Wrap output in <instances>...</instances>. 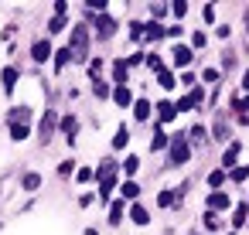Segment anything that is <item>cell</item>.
<instances>
[{"label": "cell", "mask_w": 249, "mask_h": 235, "mask_svg": "<svg viewBox=\"0 0 249 235\" xmlns=\"http://www.w3.org/2000/svg\"><path fill=\"white\" fill-rule=\"evenodd\" d=\"M69 51H72L75 62H86V55H89V28H86V24H75V28H72V45H69Z\"/></svg>", "instance_id": "6da1fadb"}, {"label": "cell", "mask_w": 249, "mask_h": 235, "mask_svg": "<svg viewBox=\"0 0 249 235\" xmlns=\"http://www.w3.org/2000/svg\"><path fill=\"white\" fill-rule=\"evenodd\" d=\"M113 184H116V164L103 160V170H99V201H106V194L113 191Z\"/></svg>", "instance_id": "7a4b0ae2"}, {"label": "cell", "mask_w": 249, "mask_h": 235, "mask_svg": "<svg viewBox=\"0 0 249 235\" xmlns=\"http://www.w3.org/2000/svg\"><path fill=\"white\" fill-rule=\"evenodd\" d=\"M55 126H58V113H45L41 116V123H38V136H41V143H52V133H55Z\"/></svg>", "instance_id": "3957f363"}, {"label": "cell", "mask_w": 249, "mask_h": 235, "mask_svg": "<svg viewBox=\"0 0 249 235\" xmlns=\"http://www.w3.org/2000/svg\"><path fill=\"white\" fill-rule=\"evenodd\" d=\"M191 157V147L184 143V136H174L171 140V164H184Z\"/></svg>", "instance_id": "277c9868"}, {"label": "cell", "mask_w": 249, "mask_h": 235, "mask_svg": "<svg viewBox=\"0 0 249 235\" xmlns=\"http://www.w3.org/2000/svg\"><path fill=\"white\" fill-rule=\"evenodd\" d=\"M96 31H99V38H113L116 34V21L109 14H96Z\"/></svg>", "instance_id": "5b68a950"}, {"label": "cell", "mask_w": 249, "mask_h": 235, "mask_svg": "<svg viewBox=\"0 0 249 235\" xmlns=\"http://www.w3.org/2000/svg\"><path fill=\"white\" fill-rule=\"evenodd\" d=\"M31 58H35V62H48V58H52V41H48V38L35 41V45H31Z\"/></svg>", "instance_id": "8992f818"}, {"label": "cell", "mask_w": 249, "mask_h": 235, "mask_svg": "<svg viewBox=\"0 0 249 235\" xmlns=\"http://www.w3.org/2000/svg\"><path fill=\"white\" fill-rule=\"evenodd\" d=\"M174 116H178V106H174V102H167V99L157 102V119H160V123H171Z\"/></svg>", "instance_id": "52a82bcc"}, {"label": "cell", "mask_w": 249, "mask_h": 235, "mask_svg": "<svg viewBox=\"0 0 249 235\" xmlns=\"http://www.w3.org/2000/svg\"><path fill=\"white\" fill-rule=\"evenodd\" d=\"M174 65H178V68H188V65H191V48H188V45H178V48H174Z\"/></svg>", "instance_id": "ba28073f"}, {"label": "cell", "mask_w": 249, "mask_h": 235, "mask_svg": "<svg viewBox=\"0 0 249 235\" xmlns=\"http://www.w3.org/2000/svg\"><path fill=\"white\" fill-rule=\"evenodd\" d=\"M113 102H116V106H130V102H133V92H130L126 85H116V89H113Z\"/></svg>", "instance_id": "9c48e42d"}, {"label": "cell", "mask_w": 249, "mask_h": 235, "mask_svg": "<svg viewBox=\"0 0 249 235\" xmlns=\"http://www.w3.org/2000/svg\"><path fill=\"white\" fill-rule=\"evenodd\" d=\"M208 208H212V211H222V208H229V194H222V191H212V194H208Z\"/></svg>", "instance_id": "30bf717a"}, {"label": "cell", "mask_w": 249, "mask_h": 235, "mask_svg": "<svg viewBox=\"0 0 249 235\" xmlns=\"http://www.w3.org/2000/svg\"><path fill=\"white\" fill-rule=\"evenodd\" d=\"M0 79H4V92H14V85H18V68H14V65H7Z\"/></svg>", "instance_id": "8fae6325"}, {"label": "cell", "mask_w": 249, "mask_h": 235, "mask_svg": "<svg viewBox=\"0 0 249 235\" xmlns=\"http://www.w3.org/2000/svg\"><path fill=\"white\" fill-rule=\"evenodd\" d=\"M133 116H137L140 123H147V119H150V102H147V99H137V102H133Z\"/></svg>", "instance_id": "7c38bea8"}, {"label": "cell", "mask_w": 249, "mask_h": 235, "mask_svg": "<svg viewBox=\"0 0 249 235\" xmlns=\"http://www.w3.org/2000/svg\"><path fill=\"white\" fill-rule=\"evenodd\" d=\"M130 221H133V225H147V221H150L147 208H143V204H133V208H130Z\"/></svg>", "instance_id": "4fadbf2b"}, {"label": "cell", "mask_w": 249, "mask_h": 235, "mask_svg": "<svg viewBox=\"0 0 249 235\" xmlns=\"http://www.w3.org/2000/svg\"><path fill=\"white\" fill-rule=\"evenodd\" d=\"M143 38H150V41H160V38H167V31H164V28L154 21V24H147V28H143Z\"/></svg>", "instance_id": "5bb4252c"}, {"label": "cell", "mask_w": 249, "mask_h": 235, "mask_svg": "<svg viewBox=\"0 0 249 235\" xmlns=\"http://www.w3.org/2000/svg\"><path fill=\"white\" fill-rule=\"evenodd\" d=\"M126 75H130V65H126V62H116V65H113V79H116V85H126Z\"/></svg>", "instance_id": "9a60e30c"}, {"label": "cell", "mask_w": 249, "mask_h": 235, "mask_svg": "<svg viewBox=\"0 0 249 235\" xmlns=\"http://www.w3.org/2000/svg\"><path fill=\"white\" fill-rule=\"evenodd\" d=\"M126 143H130V130H126V126H120V130H116V136H113V147H116V150H126Z\"/></svg>", "instance_id": "2e32d148"}, {"label": "cell", "mask_w": 249, "mask_h": 235, "mask_svg": "<svg viewBox=\"0 0 249 235\" xmlns=\"http://www.w3.org/2000/svg\"><path fill=\"white\" fill-rule=\"evenodd\" d=\"M235 160H239V143L225 147V153H222V164H225V167H235Z\"/></svg>", "instance_id": "e0dca14e"}, {"label": "cell", "mask_w": 249, "mask_h": 235, "mask_svg": "<svg viewBox=\"0 0 249 235\" xmlns=\"http://www.w3.org/2000/svg\"><path fill=\"white\" fill-rule=\"evenodd\" d=\"M123 208H126V201L120 198V201L109 208V225H120V221H123Z\"/></svg>", "instance_id": "ac0fdd59"}, {"label": "cell", "mask_w": 249, "mask_h": 235, "mask_svg": "<svg viewBox=\"0 0 249 235\" xmlns=\"http://www.w3.org/2000/svg\"><path fill=\"white\" fill-rule=\"evenodd\" d=\"M28 119H31V109H28V106L11 109V123H28Z\"/></svg>", "instance_id": "d6986e66"}, {"label": "cell", "mask_w": 249, "mask_h": 235, "mask_svg": "<svg viewBox=\"0 0 249 235\" xmlns=\"http://www.w3.org/2000/svg\"><path fill=\"white\" fill-rule=\"evenodd\" d=\"M75 130H79V123H75V116H65V119H62V133H65V136L72 140V136H75Z\"/></svg>", "instance_id": "ffe728a7"}, {"label": "cell", "mask_w": 249, "mask_h": 235, "mask_svg": "<svg viewBox=\"0 0 249 235\" xmlns=\"http://www.w3.org/2000/svg\"><path fill=\"white\" fill-rule=\"evenodd\" d=\"M52 58H55V65H58V68H65V65L72 62V51H69V48H62V51H55Z\"/></svg>", "instance_id": "44dd1931"}, {"label": "cell", "mask_w": 249, "mask_h": 235, "mask_svg": "<svg viewBox=\"0 0 249 235\" xmlns=\"http://www.w3.org/2000/svg\"><path fill=\"white\" fill-rule=\"evenodd\" d=\"M11 136L14 140H28V123H11Z\"/></svg>", "instance_id": "7402d4cb"}, {"label": "cell", "mask_w": 249, "mask_h": 235, "mask_svg": "<svg viewBox=\"0 0 249 235\" xmlns=\"http://www.w3.org/2000/svg\"><path fill=\"white\" fill-rule=\"evenodd\" d=\"M157 82H160V89H174V75H171V72H164V68L157 72Z\"/></svg>", "instance_id": "603a6c76"}, {"label": "cell", "mask_w": 249, "mask_h": 235, "mask_svg": "<svg viewBox=\"0 0 249 235\" xmlns=\"http://www.w3.org/2000/svg\"><path fill=\"white\" fill-rule=\"evenodd\" d=\"M164 147H171V140H167L164 133H154V140H150V150H164Z\"/></svg>", "instance_id": "cb8c5ba5"}, {"label": "cell", "mask_w": 249, "mask_h": 235, "mask_svg": "<svg viewBox=\"0 0 249 235\" xmlns=\"http://www.w3.org/2000/svg\"><path fill=\"white\" fill-rule=\"evenodd\" d=\"M28 191H35V187H41V174H24V181H21Z\"/></svg>", "instance_id": "d4e9b609"}, {"label": "cell", "mask_w": 249, "mask_h": 235, "mask_svg": "<svg viewBox=\"0 0 249 235\" xmlns=\"http://www.w3.org/2000/svg\"><path fill=\"white\" fill-rule=\"evenodd\" d=\"M171 11H174V17H184L188 14V0H174V4H167Z\"/></svg>", "instance_id": "484cf974"}, {"label": "cell", "mask_w": 249, "mask_h": 235, "mask_svg": "<svg viewBox=\"0 0 249 235\" xmlns=\"http://www.w3.org/2000/svg\"><path fill=\"white\" fill-rule=\"evenodd\" d=\"M137 167H140V160H137V157L130 153V157H126V164H123V170H126V177H133V174H137Z\"/></svg>", "instance_id": "4316f807"}, {"label": "cell", "mask_w": 249, "mask_h": 235, "mask_svg": "<svg viewBox=\"0 0 249 235\" xmlns=\"http://www.w3.org/2000/svg\"><path fill=\"white\" fill-rule=\"evenodd\" d=\"M137 194H140V187H137L133 181H123V201H126V198H137Z\"/></svg>", "instance_id": "83f0119b"}, {"label": "cell", "mask_w": 249, "mask_h": 235, "mask_svg": "<svg viewBox=\"0 0 249 235\" xmlns=\"http://www.w3.org/2000/svg\"><path fill=\"white\" fill-rule=\"evenodd\" d=\"M174 201H178V198H174V191H160V198H157V204H160V208H171Z\"/></svg>", "instance_id": "f1b7e54d"}, {"label": "cell", "mask_w": 249, "mask_h": 235, "mask_svg": "<svg viewBox=\"0 0 249 235\" xmlns=\"http://www.w3.org/2000/svg\"><path fill=\"white\" fill-rule=\"evenodd\" d=\"M222 181H225V174H222V170H215V174H208V184H212L215 191L222 187Z\"/></svg>", "instance_id": "f546056e"}, {"label": "cell", "mask_w": 249, "mask_h": 235, "mask_svg": "<svg viewBox=\"0 0 249 235\" xmlns=\"http://www.w3.org/2000/svg\"><path fill=\"white\" fill-rule=\"evenodd\" d=\"M246 211H249V208H246V204H239V208H235V215H232V225H242V221H246Z\"/></svg>", "instance_id": "4dcf8cb0"}, {"label": "cell", "mask_w": 249, "mask_h": 235, "mask_svg": "<svg viewBox=\"0 0 249 235\" xmlns=\"http://www.w3.org/2000/svg\"><path fill=\"white\" fill-rule=\"evenodd\" d=\"M205 228H208V232H215V228H218V218H215V211H205Z\"/></svg>", "instance_id": "1f68e13d"}, {"label": "cell", "mask_w": 249, "mask_h": 235, "mask_svg": "<svg viewBox=\"0 0 249 235\" xmlns=\"http://www.w3.org/2000/svg\"><path fill=\"white\" fill-rule=\"evenodd\" d=\"M150 14H154V21H160V17L167 14V4H154V7H150Z\"/></svg>", "instance_id": "d6a6232c"}, {"label": "cell", "mask_w": 249, "mask_h": 235, "mask_svg": "<svg viewBox=\"0 0 249 235\" xmlns=\"http://www.w3.org/2000/svg\"><path fill=\"white\" fill-rule=\"evenodd\" d=\"M62 28H65V17H52V24H48V31H52V34H58Z\"/></svg>", "instance_id": "836d02e7"}, {"label": "cell", "mask_w": 249, "mask_h": 235, "mask_svg": "<svg viewBox=\"0 0 249 235\" xmlns=\"http://www.w3.org/2000/svg\"><path fill=\"white\" fill-rule=\"evenodd\" d=\"M92 92H96L99 99H106V96H113V89H109V85H103V82H96V89H92Z\"/></svg>", "instance_id": "e575fe53"}, {"label": "cell", "mask_w": 249, "mask_h": 235, "mask_svg": "<svg viewBox=\"0 0 249 235\" xmlns=\"http://www.w3.org/2000/svg\"><path fill=\"white\" fill-rule=\"evenodd\" d=\"M86 7H92V11H99V14H106V7H109V4H106V0H89Z\"/></svg>", "instance_id": "d590c367"}, {"label": "cell", "mask_w": 249, "mask_h": 235, "mask_svg": "<svg viewBox=\"0 0 249 235\" xmlns=\"http://www.w3.org/2000/svg\"><path fill=\"white\" fill-rule=\"evenodd\" d=\"M130 38L140 41V38H143V24H130Z\"/></svg>", "instance_id": "8d00e7d4"}, {"label": "cell", "mask_w": 249, "mask_h": 235, "mask_svg": "<svg viewBox=\"0 0 249 235\" xmlns=\"http://www.w3.org/2000/svg\"><path fill=\"white\" fill-rule=\"evenodd\" d=\"M246 174H249L246 167H235V170H229V177H232V181H246Z\"/></svg>", "instance_id": "74e56055"}, {"label": "cell", "mask_w": 249, "mask_h": 235, "mask_svg": "<svg viewBox=\"0 0 249 235\" xmlns=\"http://www.w3.org/2000/svg\"><path fill=\"white\" fill-rule=\"evenodd\" d=\"M174 106H178V113H184V109H191L195 102H191V96H184V99H181V102H174Z\"/></svg>", "instance_id": "f35d334b"}, {"label": "cell", "mask_w": 249, "mask_h": 235, "mask_svg": "<svg viewBox=\"0 0 249 235\" xmlns=\"http://www.w3.org/2000/svg\"><path fill=\"white\" fill-rule=\"evenodd\" d=\"M72 170H75V164H72V160H65V164H62V167H58V174H62V177H69V174H72Z\"/></svg>", "instance_id": "ab89813d"}, {"label": "cell", "mask_w": 249, "mask_h": 235, "mask_svg": "<svg viewBox=\"0 0 249 235\" xmlns=\"http://www.w3.org/2000/svg\"><path fill=\"white\" fill-rule=\"evenodd\" d=\"M143 62H147L154 72H160V58H157V55H150V58H143Z\"/></svg>", "instance_id": "60d3db41"}, {"label": "cell", "mask_w": 249, "mask_h": 235, "mask_svg": "<svg viewBox=\"0 0 249 235\" xmlns=\"http://www.w3.org/2000/svg\"><path fill=\"white\" fill-rule=\"evenodd\" d=\"M79 181H82V184H86V181H92V170H89V167H82V170H79Z\"/></svg>", "instance_id": "b9f144b4"}, {"label": "cell", "mask_w": 249, "mask_h": 235, "mask_svg": "<svg viewBox=\"0 0 249 235\" xmlns=\"http://www.w3.org/2000/svg\"><path fill=\"white\" fill-rule=\"evenodd\" d=\"M242 89L249 92V68H246V75H242Z\"/></svg>", "instance_id": "7bdbcfd3"}, {"label": "cell", "mask_w": 249, "mask_h": 235, "mask_svg": "<svg viewBox=\"0 0 249 235\" xmlns=\"http://www.w3.org/2000/svg\"><path fill=\"white\" fill-rule=\"evenodd\" d=\"M246 28H249V11H246Z\"/></svg>", "instance_id": "ee69618b"}, {"label": "cell", "mask_w": 249, "mask_h": 235, "mask_svg": "<svg viewBox=\"0 0 249 235\" xmlns=\"http://www.w3.org/2000/svg\"><path fill=\"white\" fill-rule=\"evenodd\" d=\"M246 208H249V201H246Z\"/></svg>", "instance_id": "f6af8a7d"}]
</instances>
